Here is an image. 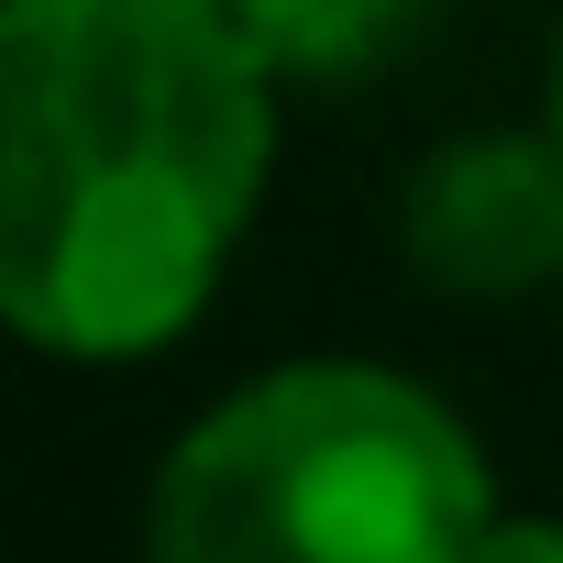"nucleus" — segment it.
<instances>
[{
    "label": "nucleus",
    "instance_id": "20e7f679",
    "mask_svg": "<svg viewBox=\"0 0 563 563\" xmlns=\"http://www.w3.org/2000/svg\"><path fill=\"white\" fill-rule=\"evenodd\" d=\"M243 23V45L276 67V78H310V89H343V78H376L409 56V34L431 23V0H221Z\"/></svg>",
    "mask_w": 563,
    "mask_h": 563
},
{
    "label": "nucleus",
    "instance_id": "39448f33",
    "mask_svg": "<svg viewBox=\"0 0 563 563\" xmlns=\"http://www.w3.org/2000/svg\"><path fill=\"white\" fill-rule=\"evenodd\" d=\"M519 552H541V563H563V519H486V541H475V563H519Z\"/></svg>",
    "mask_w": 563,
    "mask_h": 563
},
{
    "label": "nucleus",
    "instance_id": "7ed1b4c3",
    "mask_svg": "<svg viewBox=\"0 0 563 563\" xmlns=\"http://www.w3.org/2000/svg\"><path fill=\"white\" fill-rule=\"evenodd\" d=\"M398 243L420 288L519 299L563 288V133H464L409 177Z\"/></svg>",
    "mask_w": 563,
    "mask_h": 563
},
{
    "label": "nucleus",
    "instance_id": "423d86ee",
    "mask_svg": "<svg viewBox=\"0 0 563 563\" xmlns=\"http://www.w3.org/2000/svg\"><path fill=\"white\" fill-rule=\"evenodd\" d=\"M552 133H563V45H552Z\"/></svg>",
    "mask_w": 563,
    "mask_h": 563
},
{
    "label": "nucleus",
    "instance_id": "f257e3e1",
    "mask_svg": "<svg viewBox=\"0 0 563 563\" xmlns=\"http://www.w3.org/2000/svg\"><path fill=\"white\" fill-rule=\"evenodd\" d=\"M221 0L0 12V321L67 365L177 343L254 232L276 111Z\"/></svg>",
    "mask_w": 563,
    "mask_h": 563
},
{
    "label": "nucleus",
    "instance_id": "f03ea898",
    "mask_svg": "<svg viewBox=\"0 0 563 563\" xmlns=\"http://www.w3.org/2000/svg\"><path fill=\"white\" fill-rule=\"evenodd\" d=\"M486 519V442L420 376L354 354L243 376L144 486L166 563H475Z\"/></svg>",
    "mask_w": 563,
    "mask_h": 563
}]
</instances>
